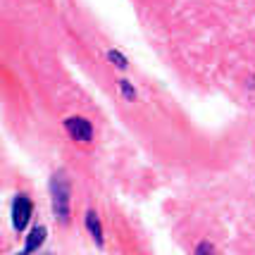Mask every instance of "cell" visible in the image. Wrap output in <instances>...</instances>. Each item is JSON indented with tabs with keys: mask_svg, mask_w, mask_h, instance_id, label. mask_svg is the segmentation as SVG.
<instances>
[{
	"mask_svg": "<svg viewBox=\"0 0 255 255\" xmlns=\"http://www.w3.org/2000/svg\"><path fill=\"white\" fill-rule=\"evenodd\" d=\"M50 203H53V212L62 224L69 222V179L60 169L50 179Z\"/></svg>",
	"mask_w": 255,
	"mask_h": 255,
	"instance_id": "obj_1",
	"label": "cell"
},
{
	"mask_svg": "<svg viewBox=\"0 0 255 255\" xmlns=\"http://www.w3.org/2000/svg\"><path fill=\"white\" fill-rule=\"evenodd\" d=\"M31 212H33V205L26 196H17L14 198V203H12V224H14L17 232L26 229V224L31 220Z\"/></svg>",
	"mask_w": 255,
	"mask_h": 255,
	"instance_id": "obj_2",
	"label": "cell"
},
{
	"mask_svg": "<svg viewBox=\"0 0 255 255\" xmlns=\"http://www.w3.org/2000/svg\"><path fill=\"white\" fill-rule=\"evenodd\" d=\"M65 129L69 131V136L79 141V143H89L93 141V127H91L89 120H84V117H69L65 120Z\"/></svg>",
	"mask_w": 255,
	"mask_h": 255,
	"instance_id": "obj_3",
	"label": "cell"
},
{
	"mask_svg": "<svg viewBox=\"0 0 255 255\" xmlns=\"http://www.w3.org/2000/svg\"><path fill=\"white\" fill-rule=\"evenodd\" d=\"M45 236H48V229L45 227H33V232L26 236V244H24V251L19 255H31V253H36L41 246H43V241H45Z\"/></svg>",
	"mask_w": 255,
	"mask_h": 255,
	"instance_id": "obj_4",
	"label": "cell"
},
{
	"mask_svg": "<svg viewBox=\"0 0 255 255\" xmlns=\"http://www.w3.org/2000/svg\"><path fill=\"white\" fill-rule=\"evenodd\" d=\"M86 229H89V234L93 236L96 246H98V248H103V244H105V236H103V224H100V217H98V212H96V210L86 212Z\"/></svg>",
	"mask_w": 255,
	"mask_h": 255,
	"instance_id": "obj_5",
	"label": "cell"
},
{
	"mask_svg": "<svg viewBox=\"0 0 255 255\" xmlns=\"http://www.w3.org/2000/svg\"><path fill=\"white\" fill-rule=\"evenodd\" d=\"M108 60H110V62H115L120 69H127V65H129V62L122 57V53H120V50H110V53H108Z\"/></svg>",
	"mask_w": 255,
	"mask_h": 255,
	"instance_id": "obj_6",
	"label": "cell"
},
{
	"mask_svg": "<svg viewBox=\"0 0 255 255\" xmlns=\"http://www.w3.org/2000/svg\"><path fill=\"white\" fill-rule=\"evenodd\" d=\"M120 89L124 91V98H129V100L136 98V91H133V86L127 81V79H122V81H120Z\"/></svg>",
	"mask_w": 255,
	"mask_h": 255,
	"instance_id": "obj_7",
	"label": "cell"
},
{
	"mask_svg": "<svg viewBox=\"0 0 255 255\" xmlns=\"http://www.w3.org/2000/svg\"><path fill=\"white\" fill-rule=\"evenodd\" d=\"M196 255H217V253H215V248H212V244H208V241H203V244H198V251H196Z\"/></svg>",
	"mask_w": 255,
	"mask_h": 255,
	"instance_id": "obj_8",
	"label": "cell"
}]
</instances>
